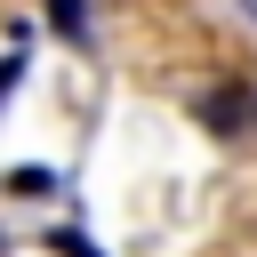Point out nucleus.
Segmentation results:
<instances>
[{
	"label": "nucleus",
	"instance_id": "nucleus-1",
	"mask_svg": "<svg viewBox=\"0 0 257 257\" xmlns=\"http://www.w3.org/2000/svg\"><path fill=\"white\" fill-rule=\"evenodd\" d=\"M201 120H209V137H241L249 128V88H209L201 96Z\"/></svg>",
	"mask_w": 257,
	"mask_h": 257
},
{
	"label": "nucleus",
	"instance_id": "nucleus-2",
	"mask_svg": "<svg viewBox=\"0 0 257 257\" xmlns=\"http://www.w3.org/2000/svg\"><path fill=\"white\" fill-rule=\"evenodd\" d=\"M48 24H56L64 40H80V32H88V8H80V0H48Z\"/></svg>",
	"mask_w": 257,
	"mask_h": 257
},
{
	"label": "nucleus",
	"instance_id": "nucleus-3",
	"mask_svg": "<svg viewBox=\"0 0 257 257\" xmlns=\"http://www.w3.org/2000/svg\"><path fill=\"white\" fill-rule=\"evenodd\" d=\"M48 185H56L48 169H16V177H8V193H24V201H48Z\"/></svg>",
	"mask_w": 257,
	"mask_h": 257
},
{
	"label": "nucleus",
	"instance_id": "nucleus-4",
	"mask_svg": "<svg viewBox=\"0 0 257 257\" xmlns=\"http://www.w3.org/2000/svg\"><path fill=\"white\" fill-rule=\"evenodd\" d=\"M8 88H16V56H8V64H0V96H8Z\"/></svg>",
	"mask_w": 257,
	"mask_h": 257
},
{
	"label": "nucleus",
	"instance_id": "nucleus-5",
	"mask_svg": "<svg viewBox=\"0 0 257 257\" xmlns=\"http://www.w3.org/2000/svg\"><path fill=\"white\" fill-rule=\"evenodd\" d=\"M249 128H257V88H249Z\"/></svg>",
	"mask_w": 257,
	"mask_h": 257
}]
</instances>
